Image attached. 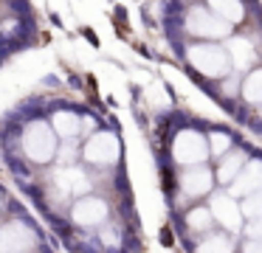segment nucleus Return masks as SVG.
<instances>
[{"label": "nucleus", "mask_w": 262, "mask_h": 253, "mask_svg": "<svg viewBox=\"0 0 262 253\" xmlns=\"http://www.w3.org/2000/svg\"><path fill=\"white\" fill-rule=\"evenodd\" d=\"M0 3H3V0H0Z\"/></svg>", "instance_id": "4be33fe9"}, {"label": "nucleus", "mask_w": 262, "mask_h": 253, "mask_svg": "<svg viewBox=\"0 0 262 253\" xmlns=\"http://www.w3.org/2000/svg\"><path fill=\"white\" fill-rule=\"evenodd\" d=\"M169 155H172V160H175L178 169L203 166V163L211 160L209 135L194 129V127H181L169 141Z\"/></svg>", "instance_id": "0eeeda50"}, {"label": "nucleus", "mask_w": 262, "mask_h": 253, "mask_svg": "<svg viewBox=\"0 0 262 253\" xmlns=\"http://www.w3.org/2000/svg\"><path fill=\"white\" fill-rule=\"evenodd\" d=\"M12 205H14V197H12V191H9L6 186L0 183V219H3L9 211H12Z\"/></svg>", "instance_id": "aec40b11"}, {"label": "nucleus", "mask_w": 262, "mask_h": 253, "mask_svg": "<svg viewBox=\"0 0 262 253\" xmlns=\"http://www.w3.org/2000/svg\"><path fill=\"white\" fill-rule=\"evenodd\" d=\"M121 160H124V144L116 129L99 127L79 144V163L96 177V183L119 172Z\"/></svg>", "instance_id": "20e7f679"}, {"label": "nucleus", "mask_w": 262, "mask_h": 253, "mask_svg": "<svg viewBox=\"0 0 262 253\" xmlns=\"http://www.w3.org/2000/svg\"><path fill=\"white\" fill-rule=\"evenodd\" d=\"M186 62L192 65V71H198L200 76L223 82L231 76V59H228V48L223 42H192L186 48Z\"/></svg>", "instance_id": "423d86ee"}, {"label": "nucleus", "mask_w": 262, "mask_h": 253, "mask_svg": "<svg viewBox=\"0 0 262 253\" xmlns=\"http://www.w3.org/2000/svg\"><path fill=\"white\" fill-rule=\"evenodd\" d=\"M206 6H209L217 17L231 22V26H239V22L245 20V14H248L243 0H206Z\"/></svg>", "instance_id": "dca6fc26"}, {"label": "nucleus", "mask_w": 262, "mask_h": 253, "mask_svg": "<svg viewBox=\"0 0 262 253\" xmlns=\"http://www.w3.org/2000/svg\"><path fill=\"white\" fill-rule=\"evenodd\" d=\"M113 217H119V205H116V197L107 194V191L96 189L91 194L79 197V200L71 202L68 214H65V222L59 225L57 234L65 239V245H74L76 236H85L91 239L99 228L110 222Z\"/></svg>", "instance_id": "f03ea898"}, {"label": "nucleus", "mask_w": 262, "mask_h": 253, "mask_svg": "<svg viewBox=\"0 0 262 253\" xmlns=\"http://www.w3.org/2000/svg\"><path fill=\"white\" fill-rule=\"evenodd\" d=\"M239 96L248 107H262V67H251L239 82Z\"/></svg>", "instance_id": "2eb2a0df"}, {"label": "nucleus", "mask_w": 262, "mask_h": 253, "mask_svg": "<svg viewBox=\"0 0 262 253\" xmlns=\"http://www.w3.org/2000/svg\"><path fill=\"white\" fill-rule=\"evenodd\" d=\"M183 31L194 39V42H223V39L234 37V26L217 17L206 3H194L183 14Z\"/></svg>", "instance_id": "39448f33"}, {"label": "nucleus", "mask_w": 262, "mask_h": 253, "mask_svg": "<svg viewBox=\"0 0 262 253\" xmlns=\"http://www.w3.org/2000/svg\"><path fill=\"white\" fill-rule=\"evenodd\" d=\"M239 253H262V242L243 239V242H239Z\"/></svg>", "instance_id": "412c9836"}, {"label": "nucleus", "mask_w": 262, "mask_h": 253, "mask_svg": "<svg viewBox=\"0 0 262 253\" xmlns=\"http://www.w3.org/2000/svg\"><path fill=\"white\" fill-rule=\"evenodd\" d=\"M62 141L57 138L48 116L20 110L0 124V157L14 180L40 174L59 160Z\"/></svg>", "instance_id": "f257e3e1"}, {"label": "nucleus", "mask_w": 262, "mask_h": 253, "mask_svg": "<svg viewBox=\"0 0 262 253\" xmlns=\"http://www.w3.org/2000/svg\"><path fill=\"white\" fill-rule=\"evenodd\" d=\"M234 146H237V141H234L231 132H226V129H211L209 132V149H211V157H214V160H220L223 155H228Z\"/></svg>", "instance_id": "f3484780"}, {"label": "nucleus", "mask_w": 262, "mask_h": 253, "mask_svg": "<svg viewBox=\"0 0 262 253\" xmlns=\"http://www.w3.org/2000/svg\"><path fill=\"white\" fill-rule=\"evenodd\" d=\"M243 214L245 219H262V191L259 194H251L243 200Z\"/></svg>", "instance_id": "a211bd4d"}, {"label": "nucleus", "mask_w": 262, "mask_h": 253, "mask_svg": "<svg viewBox=\"0 0 262 253\" xmlns=\"http://www.w3.org/2000/svg\"><path fill=\"white\" fill-rule=\"evenodd\" d=\"M209 211H211V217H214V225H220L226 234H234V236H239L243 234V228H245V214H243V200L239 197H234L228 189H217L214 194L209 197Z\"/></svg>", "instance_id": "1a4fd4ad"}, {"label": "nucleus", "mask_w": 262, "mask_h": 253, "mask_svg": "<svg viewBox=\"0 0 262 253\" xmlns=\"http://www.w3.org/2000/svg\"><path fill=\"white\" fill-rule=\"evenodd\" d=\"M248 160H251V155L245 149H239V146H234L228 155H223L220 160L214 163V174H217L220 189H228V186L239 177V172L245 169V163H248Z\"/></svg>", "instance_id": "f8f14e48"}, {"label": "nucleus", "mask_w": 262, "mask_h": 253, "mask_svg": "<svg viewBox=\"0 0 262 253\" xmlns=\"http://www.w3.org/2000/svg\"><path fill=\"white\" fill-rule=\"evenodd\" d=\"M178 189V200L186 202V205H194V202H203L220 189L217 183V174L211 163H203V166H192V169H181L175 180Z\"/></svg>", "instance_id": "6e6552de"}, {"label": "nucleus", "mask_w": 262, "mask_h": 253, "mask_svg": "<svg viewBox=\"0 0 262 253\" xmlns=\"http://www.w3.org/2000/svg\"><path fill=\"white\" fill-rule=\"evenodd\" d=\"M239 236H243V239H256V242H262V219H248Z\"/></svg>", "instance_id": "6ab92c4d"}, {"label": "nucleus", "mask_w": 262, "mask_h": 253, "mask_svg": "<svg viewBox=\"0 0 262 253\" xmlns=\"http://www.w3.org/2000/svg\"><path fill=\"white\" fill-rule=\"evenodd\" d=\"M0 253H54L42 225L20 202L0 219Z\"/></svg>", "instance_id": "7ed1b4c3"}, {"label": "nucleus", "mask_w": 262, "mask_h": 253, "mask_svg": "<svg viewBox=\"0 0 262 253\" xmlns=\"http://www.w3.org/2000/svg\"><path fill=\"white\" fill-rule=\"evenodd\" d=\"M226 48H228V59H231V67L234 71H243L248 73L256 62V48L248 37L243 34H234V37L226 39Z\"/></svg>", "instance_id": "ddd939ff"}, {"label": "nucleus", "mask_w": 262, "mask_h": 253, "mask_svg": "<svg viewBox=\"0 0 262 253\" xmlns=\"http://www.w3.org/2000/svg\"><path fill=\"white\" fill-rule=\"evenodd\" d=\"M181 225L194 242L209 236L214 231V217H211L209 205L206 202H194V205H186V211L181 214Z\"/></svg>", "instance_id": "9d476101"}, {"label": "nucleus", "mask_w": 262, "mask_h": 253, "mask_svg": "<svg viewBox=\"0 0 262 253\" xmlns=\"http://www.w3.org/2000/svg\"><path fill=\"white\" fill-rule=\"evenodd\" d=\"M228 191L234 197H239V200H245L251 194H259L262 191V157H251L245 163V169L239 172V177L228 186Z\"/></svg>", "instance_id": "9b49d317"}, {"label": "nucleus", "mask_w": 262, "mask_h": 253, "mask_svg": "<svg viewBox=\"0 0 262 253\" xmlns=\"http://www.w3.org/2000/svg\"><path fill=\"white\" fill-rule=\"evenodd\" d=\"M192 253H239V242L234 234L226 231H211L209 236L198 239L192 245Z\"/></svg>", "instance_id": "4468645a"}]
</instances>
